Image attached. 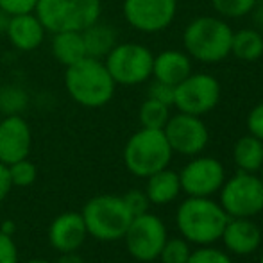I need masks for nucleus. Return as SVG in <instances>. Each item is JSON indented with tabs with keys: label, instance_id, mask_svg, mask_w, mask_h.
<instances>
[{
	"label": "nucleus",
	"instance_id": "6e6552de",
	"mask_svg": "<svg viewBox=\"0 0 263 263\" xmlns=\"http://www.w3.org/2000/svg\"><path fill=\"white\" fill-rule=\"evenodd\" d=\"M102 61L117 84L136 86L153 77L154 54L140 43H117Z\"/></svg>",
	"mask_w": 263,
	"mask_h": 263
},
{
	"label": "nucleus",
	"instance_id": "1a4fd4ad",
	"mask_svg": "<svg viewBox=\"0 0 263 263\" xmlns=\"http://www.w3.org/2000/svg\"><path fill=\"white\" fill-rule=\"evenodd\" d=\"M166 238H168V233H166L165 222L158 215L145 211L133 217L122 240L125 242L127 253L135 260L149 263L159 258Z\"/></svg>",
	"mask_w": 263,
	"mask_h": 263
},
{
	"label": "nucleus",
	"instance_id": "7ed1b4c3",
	"mask_svg": "<svg viewBox=\"0 0 263 263\" xmlns=\"http://www.w3.org/2000/svg\"><path fill=\"white\" fill-rule=\"evenodd\" d=\"M233 29L220 16H197L184 27L183 45L195 61L215 65L231 55Z\"/></svg>",
	"mask_w": 263,
	"mask_h": 263
},
{
	"label": "nucleus",
	"instance_id": "412c9836",
	"mask_svg": "<svg viewBox=\"0 0 263 263\" xmlns=\"http://www.w3.org/2000/svg\"><path fill=\"white\" fill-rule=\"evenodd\" d=\"M52 55L63 66H70L73 63L86 58L83 34L79 31H63L52 34Z\"/></svg>",
	"mask_w": 263,
	"mask_h": 263
},
{
	"label": "nucleus",
	"instance_id": "4c0bfd02",
	"mask_svg": "<svg viewBox=\"0 0 263 263\" xmlns=\"http://www.w3.org/2000/svg\"><path fill=\"white\" fill-rule=\"evenodd\" d=\"M7 22H9V14H6L4 11H0V31H6Z\"/></svg>",
	"mask_w": 263,
	"mask_h": 263
},
{
	"label": "nucleus",
	"instance_id": "393cba45",
	"mask_svg": "<svg viewBox=\"0 0 263 263\" xmlns=\"http://www.w3.org/2000/svg\"><path fill=\"white\" fill-rule=\"evenodd\" d=\"M29 97L20 86H2L0 88V113L20 115L27 107Z\"/></svg>",
	"mask_w": 263,
	"mask_h": 263
},
{
	"label": "nucleus",
	"instance_id": "c85d7f7f",
	"mask_svg": "<svg viewBox=\"0 0 263 263\" xmlns=\"http://www.w3.org/2000/svg\"><path fill=\"white\" fill-rule=\"evenodd\" d=\"M186 263H233V260L222 249L211 246H199V249L190 253Z\"/></svg>",
	"mask_w": 263,
	"mask_h": 263
},
{
	"label": "nucleus",
	"instance_id": "f3484780",
	"mask_svg": "<svg viewBox=\"0 0 263 263\" xmlns=\"http://www.w3.org/2000/svg\"><path fill=\"white\" fill-rule=\"evenodd\" d=\"M4 32L16 50L31 52V50H36L43 45L47 29L43 27L42 20L36 16V13H24L9 16Z\"/></svg>",
	"mask_w": 263,
	"mask_h": 263
},
{
	"label": "nucleus",
	"instance_id": "2f4dec72",
	"mask_svg": "<svg viewBox=\"0 0 263 263\" xmlns=\"http://www.w3.org/2000/svg\"><path fill=\"white\" fill-rule=\"evenodd\" d=\"M38 0H0V11L13 16V14L34 13Z\"/></svg>",
	"mask_w": 263,
	"mask_h": 263
},
{
	"label": "nucleus",
	"instance_id": "b1692460",
	"mask_svg": "<svg viewBox=\"0 0 263 263\" xmlns=\"http://www.w3.org/2000/svg\"><path fill=\"white\" fill-rule=\"evenodd\" d=\"M138 118L142 127L147 129H163L170 118V106L161 104L154 99L147 97L143 104L140 106Z\"/></svg>",
	"mask_w": 263,
	"mask_h": 263
},
{
	"label": "nucleus",
	"instance_id": "79ce46f5",
	"mask_svg": "<svg viewBox=\"0 0 263 263\" xmlns=\"http://www.w3.org/2000/svg\"><path fill=\"white\" fill-rule=\"evenodd\" d=\"M0 88H2V81H0Z\"/></svg>",
	"mask_w": 263,
	"mask_h": 263
},
{
	"label": "nucleus",
	"instance_id": "a878e982",
	"mask_svg": "<svg viewBox=\"0 0 263 263\" xmlns=\"http://www.w3.org/2000/svg\"><path fill=\"white\" fill-rule=\"evenodd\" d=\"M190 242L184 240L183 236L166 238L165 246L159 253V260H161V263H186L188 258H190Z\"/></svg>",
	"mask_w": 263,
	"mask_h": 263
},
{
	"label": "nucleus",
	"instance_id": "4468645a",
	"mask_svg": "<svg viewBox=\"0 0 263 263\" xmlns=\"http://www.w3.org/2000/svg\"><path fill=\"white\" fill-rule=\"evenodd\" d=\"M32 149V133L22 115H6L0 120V163L13 165L29 158Z\"/></svg>",
	"mask_w": 263,
	"mask_h": 263
},
{
	"label": "nucleus",
	"instance_id": "6ab92c4d",
	"mask_svg": "<svg viewBox=\"0 0 263 263\" xmlns=\"http://www.w3.org/2000/svg\"><path fill=\"white\" fill-rule=\"evenodd\" d=\"M145 194L149 197L151 204H156V206H163L176 201L181 194L179 174L170 170L168 166L154 172L153 176L147 177Z\"/></svg>",
	"mask_w": 263,
	"mask_h": 263
},
{
	"label": "nucleus",
	"instance_id": "bb28decb",
	"mask_svg": "<svg viewBox=\"0 0 263 263\" xmlns=\"http://www.w3.org/2000/svg\"><path fill=\"white\" fill-rule=\"evenodd\" d=\"M258 0H211L215 13L220 18H242L253 11Z\"/></svg>",
	"mask_w": 263,
	"mask_h": 263
},
{
	"label": "nucleus",
	"instance_id": "ea45409f",
	"mask_svg": "<svg viewBox=\"0 0 263 263\" xmlns=\"http://www.w3.org/2000/svg\"><path fill=\"white\" fill-rule=\"evenodd\" d=\"M260 179H261V183H263V165H261V168H260Z\"/></svg>",
	"mask_w": 263,
	"mask_h": 263
},
{
	"label": "nucleus",
	"instance_id": "2eb2a0df",
	"mask_svg": "<svg viewBox=\"0 0 263 263\" xmlns=\"http://www.w3.org/2000/svg\"><path fill=\"white\" fill-rule=\"evenodd\" d=\"M86 236L83 215L76 211L58 215L49 228V242L58 253H73L83 246Z\"/></svg>",
	"mask_w": 263,
	"mask_h": 263
},
{
	"label": "nucleus",
	"instance_id": "ddd939ff",
	"mask_svg": "<svg viewBox=\"0 0 263 263\" xmlns=\"http://www.w3.org/2000/svg\"><path fill=\"white\" fill-rule=\"evenodd\" d=\"M181 192L188 197H211L226 181V168L217 158L194 156L179 172Z\"/></svg>",
	"mask_w": 263,
	"mask_h": 263
},
{
	"label": "nucleus",
	"instance_id": "4be33fe9",
	"mask_svg": "<svg viewBox=\"0 0 263 263\" xmlns=\"http://www.w3.org/2000/svg\"><path fill=\"white\" fill-rule=\"evenodd\" d=\"M233 161L242 172H260L263 165V142L253 135L238 138L233 145Z\"/></svg>",
	"mask_w": 263,
	"mask_h": 263
},
{
	"label": "nucleus",
	"instance_id": "a19ab883",
	"mask_svg": "<svg viewBox=\"0 0 263 263\" xmlns=\"http://www.w3.org/2000/svg\"><path fill=\"white\" fill-rule=\"evenodd\" d=\"M260 263H263V253H261V256H260Z\"/></svg>",
	"mask_w": 263,
	"mask_h": 263
},
{
	"label": "nucleus",
	"instance_id": "39448f33",
	"mask_svg": "<svg viewBox=\"0 0 263 263\" xmlns=\"http://www.w3.org/2000/svg\"><path fill=\"white\" fill-rule=\"evenodd\" d=\"M83 220L90 236L101 242H117L122 240L133 220L124 197L118 195H97L84 204Z\"/></svg>",
	"mask_w": 263,
	"mask_h": 263
},
{
	"label": "nucleus",
	"instance_id": "0eeeda50",
	"mask_svg": "<svg viewBox=\"0 0 263 263\" xmlns=\"http://www.w3.org/2000/svg\"><path fill=\"white\" fill-rule=\"evenodd\" d=\"M218 204L228 217L254 218L263 211V183L260 176L238 172L224 181L218 190Z\"/></svg>",
	"mask_w": 263,
	"mask_h": 263
},
{
	"label": "nucleus",
	"instance_id": "cd10ccee",
	"mask_svg": "<svg viewBox=\"0 0 263 263\" xmlns=\"http://www.w3.org/2000/svg\"><path fill=\"white\" fill-rule=\"evenodd\" d=\"M7 170H9V177L13 186L18 188H27L31 186L32 183L36 181V165L32 161H29L27 158L20 159V161L13 163V165H7Z\"/></svg>",
	"mask_w": 263,
	"mask_h": 263
},
{
	"label": "nucleus",
	"instance_id": "473e14b6",
	"mask_svg": "<svg viewBox=\"0 0 263 263\" xmlns=\"http://www.w3.org/2000/svg\"><path fill=\"white\" fill-rule=\"evenodd\" d=\"M246 125H247L249 135L256 136V138H260L263 142V102H258V104L249 111Z\"/></svg>",
	"mask_w": 263,
	"mask_h": 263
},
{
	"label": "nucleus",
	"instance_id": "aec40b11",
	"mask_svg": "<svg viewBox=\"0 0 263 263\" xmlns=\"http://www.w3.org/2000/svg\"><path fill=\"white\" fill-rule=\"evenodd\" d=\"M84 42V49H86L88 58L95 59H104L107 54L111 52L115 45H117V31L111 25L95 22L90 27L81 31Z\"/></svg>",
	"mask_w": 263,
	"mask_h": 263
},
{
	"label": "nucleus",
	"instance_id": "7c9ffc66",
	"mask_svg": "<svg viewBox=\"0 0 263 263\" xmlns=\"http://www.w3.org/2000/svg\"><path fill=\"white\" fill-rule=\"evenodd\" d=\"M174 90H176V86H170V84L154 79L153 84L149 86V95H147V97L172 107L174 106Z\"/></svg>",
	"mask_w": 263,
	"mask_h": 263
},
{
	"label": "nucleus",
	"instance_id": "9d476101",
	"mask_svg": "<svg viewBox=\"0 0 263 263\" xmlns=\"http://www.w3.org/2000/svg\"><path fill=\"white\" fill-rule=\"evenodd\" d=\"M220 95L222 86L213 76L204 72H192L174 90V107L181 113L202 117L217 107Z\"/></svg>",
	"mask_w": 263,
	"mask_h": 263
},
{
	"label": "nucleus",
	"instance_id": "9b49d317",
	"mask_svg": "<svg viewBox=\"0 0 263 263\" xmlns=\"http://www.w3.org/2000/svg\"><path fill=\"white\" fill-rule=\"evenodd\" d=\"M163 133L172 153L183 154V156H197L210 143V131L204 120L201 117L181 113V111L170 115Z\"/></svg>",
	"mask_w": 263,
	"mask_h": 263
},
{
	"label": "nucleus",
	"instance_id": "423d86ee",
	"mask_svg": "<svg viewBox=\"0 0 263 263\" xmlns=\"http://www.w3.org/2000/svg\"><path fill=\"white\" fill-rule=\"evenodd\" d=\"M47 32L84 31L101 18V0H38L34 9Z\"/></svg>",
	"mask_w": 263,
	"mask_h": 263
},
{
	"label": "nucleus",
	"instance_id": "f8f14e48",
	"mask_svg": "<svg viewBox=\"0 0 263 263\" xmlns=\"http://www.w3.org/2000/svg\"><path fill=\"white\" fill-rule=\"evenodd\" d=\"M122 13L133 29L154 34L165 31L176 20L177 0H124Z\"/></svg>",
	"mask_w": 263,
	"mask_h": 263
},
{
	"label": "nucleus",
	"instance_id": "e433bc0d",
	"mask_svg": "<svg viewBox=\"0 0 263 263\" xmlns=\"http://www.w3.org/2000/svg\"><path fill=\"white\" fill-rule=\"evenodd\" d=\"M0 231L6 233V235H11V236H13V235H14V231H16V226H14V222H13V220H6V222L2 224V228H0Z\"/></svg>",
	"mask_w": 263,
	"mask_h": 263
},
{
	"label": "nucleus",
	"instance_id": "20e7f679",
	"mask_svg": "<svg viewBox=\"0 0 263 263\" xmlns=\"http://www.w3.org/2000/svg\"><path fill=\"white\" fill-rule=\"evenodd\" d=\"M170 149L163 129L142 127L127 140L124 147V165L133 176L147 179L172 161Z\"/></svg>",
	"mask_w": 263,
	"mask_h": 263
},
{
	"label": "nucleus",
	"instance_id": "c756f323",
	"mask_svg": "<svg viewBox=\"0 0 263 263\" xmlns=\"http://www.w3.org/2000/svg\"><path fill=\"white\" fill-rule=\"evenodd\" d=\"M125 201V204H127L129 211L133 213V217H136V215H142L145 213L147 210H149V197H147L145 190H129L125 195H122Z\"/></svg>",
	"mask_w": 263,
	"mask_h": 263
},
{
	"label": "nucleus",
	"instance_id": "72a5a7b5",
	"mask_svg": "<svg viewBox=\"0 0 263 263\" xmlns=\"http://www.w3.org/2000/svg\"><path fill=\"white\" fill-rule=\"evenodd\" d=\"M0 263H18V247L13 236L0 231Z\"/></svg>",
	"mask_w": 263,
	"mask_h": 263
},
{
	"label": "nucleus",
	"instance_id": "5701e85b",
	"mask_svg": "<svg viewBox=\"0 0 263 263\" xmlns=\"http://www.w3.org/2000/svg\"><path fill=\"white\" fill-rule=\"evenodd\" d=\"M231 54L243 63H254L263 55V36L253 29L233 31Z\"/></svg>",
	"mask_w": 263,
	"mask_h": 263
},
{
	"label": "nucleus",
	"instance_id": "dca6fc26",
	"mask_svg": "<svg viewBox=\"0 0 263 263\" xmlns=\"http://www.w3.org/2000/svg\"><path fill=\"white\" fill-rule=\"evenodd\" d=\"M220 240L228 253L236 256H249L261 246V229L253 218L229 217Z\"/></svg>",
	"mask_w": 263,
	"mask_h": 263
},
{
	"label": "nucleus",
	"instance_id": "f704fd0d",
	"mask_svg": "<svg viewBox=\"0 0 263 263\" xmlns=\"http://www.w3.org/2000/svg\"><path fill=\"white\" fill-rule=\"evenodd\" d=\"M11 188H13V183H11L9 177V170H7V165L0 163V204H2L4 199L9 195Z\"/></svg>",
	"mask_w": 263,
	"mask_h": 263
},
{
	"label": "nucleus",
	"instance_id": "f03ea898",
	"mask_svg": "<svg viewBox=\"0 0 263 263\" xmlns=\"http://www.w3.org/2000/svg\"><path fill=\"white\" fill-rule=\"evenodd\" d=\"M65 88L73 102L95 109L111 102L117 90V83L107 72L102 59L86 55L81 61L66 66Z\"/></svg>",
	"mask_w": 263,
	"mask_h": 263
},
{
	"label": "nucleus",
	"instance_id": "58836bf2",
	"mask_svg": "<svg viewBox=\"0 0 263 263\" xmlns=\"http://www.w3.org/2000/svg\"><path fill=\"white\" fill-rule=\"evenodd\" d=\"M25 263H50V261H47V260H40V258H34V260H29V261H25Z\"/></svg>",
	"mask_w": 263,
	"mask_h": 263
},
{
	"label": "nucleus",
	"instance_id": "f257e3e1",
	"mask_svg": "<svg viewBox=\"0 0 263 263\" xmlns=\"http://www.w3.org/2000/svg\"><path fill=\"white\" fill-rule=\"evenodd\" d=\"M229 217L211 197H186L176 211L181 236L195 246H211L220 240Z\"/></svg>",
	"mask_w": 263,
	"mask_h": 263
},
{
	"label": "nucleus",
	"instance_id": "c9c22d12",
	"mask_svg": "<svg viewBox=\"0 0 263 263\" xmlns=\"http://www.w3.org/2000/svg\"><path fill=\"white\" fill-rule=\"evenodd\" d=\"M54 263H84V260L73 251V253H61Z\"/></svg>",
	"mask_w": 263,
	"mask_h": 263
},
{
	"label": "nucleus",
	"instance_id": "a211bd4d",
	"mask_svg": "<svg viewBox=\"0 0 263 263\" xmlns=\"http://www.w3.org/2000/svg\"><path fill=\"white\" fill-rule=\"evenodd\" d=\"M192 72H194L192 70V58L186 52L168 49L154 55L153 77L156 81L166 83L170 86H177Z\"/></svg>",
	"mask_w": 263,
	"mask_h": 263
}]
</instances>
